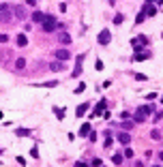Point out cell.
<instances>
[{
  "mask_svg": "<svg viewBox=\"0 0 163 167\" xmlns=\"http://www.w3.org/2000/svg\"><path fill=\"white\" fill-rule=\"evenodd\" d=\"M84 58H86V54H79L77 58H75V69H73V77H79L82 71H84Z\"/></svg>",
  "mask_w": 163,
  "mask_h": 167,
  "instance_id": "obj_1",
  "label": "cell"
},
{
  "mask_svg": "<svg viewBox=\"0 0 163 167\" xmlns=\"http://www.w3.org/2000/svg\"><path fill=\"white\" fill-rule=\"evenodd\" d=\"M56 28H58L56 17H47V15H45V19H43V30H45V32H52V30H56Z\"/></svg>",
  "mask_w": 163,
  "mask_h": 167,
  "instance_id": "obj_2",
  "label": "cell"
},
{
  "mask_svg": "<svg viewBox=\"0 0 163 167\" xmlns=\"http://www.w3.org/2000/svg\"><path fill=\"white\" fill-rule=\"evenodd\" d=\"M146 116H148V114H146L144 107H137V111H135V116H133V122H137V124H140V122L146 120Z\"/></svg>",
  "mask_w": 163,
  "mask_h": 167,
  "instance_id": "obj_3",
  "label": "cell"
},
{
  "mask_svg": "<svg viewBox=\"0 0 163 167\" xmlns=\"http://www.w3.org/2000/svg\"><path fill=\"white\" fill-rule=\"evenodd\" d=\"M54 56H56V60H69V58H71V54H69V49H56L54 52Z\"/></svg>",
  "mask_w": 163,
  "mask_h": 167,
  "instance_id": "obj_4",
  "label": "cell"
},
{
  "mask_svg": "<svg viewBox=\"0 0 163 167\" xmlns=\"http://www.w3.org/2000/svg\"><path fill=\"white\" fill-rule=\"evenodd\" d=\"M110 39H112L110 30H101V32H99V43H101V45H107V43H110Z\"/></svg>",
  "mask_w": 163,
  "mask_h": 167,
  "instance_id": "obj_5",
  "label": "cell"
},
{
  "mask_svg": "<svg viewBox=\"0 0 163 167\" xmlns=\"http://www.w3.org/2000/svg\"><path fill=\"white\" fill-rule=\"evenodd\" d=\"M105 107H107V101H105V99H101L99 103H97V109L92 111V116H101V114H103V109H105Z\"/></svg>",
  "mask_w": 163,
  "mask_h": 167,
  "instance_id": "obj_6",
  "label": "cell"
},
{
  "mask_svg": "<svg viewBox=\"0 0 163 167\" xmlns=\"http://www.w3.org/2000/svg\"><path fill=\"white\" fill-rule=\"evenodd\" d=\"M116 139L122 144V146H129V142H131V135H129V133H118Z\"/></svg>",
  "mask_w": 163,
  "mask_h": 167,
  "instance_id": "obj_7",
  "label": "cell"
},
{
  "mask_svg": "<svg viewBox=\"0 0 163 167\" xmlns=\"http://www.w3.org/2000/svg\"><path fill=\"white\" fill-rule=\"evenodd\" d=\"M32 21H35V24H43V19H45V15L41 13V11H35V13H32V17H30Z\"/></svg>",
  "mask_w": 163,
  "mask_h": 167,
  "instance_id": "obj_8",
  "label": "cell"
},
{
  "mask_svg": "<svg viewBox=\"0 0 163 167\" xmlns=\"http://www.w3.org/2000/svg\"><path fill=\"white\" fill-rule=\"evenodd\" d=\"M86 111H88V103H82V105H77V109H75V116L82 118V116L86 114Z\"/></svg>",
  "mask_w": 163,
  "mask_h": 167,
  "instance_id": "obj_9",
  "label": "cell"
},
{
  "mask_svg": "<svg viewBox=\"0 0 163 167\" xmlns=\"http://www.w3.org/2000/svg\"><path fill=\"white\" fill-rule=\"evenodd\" d=\"M28 45V36L26 34H17V47H26Z\"/></svg>",
  "mask_w": 163,
  "mask_h": 167,
  "instance_id": "obj_10",
  "label": "cell"
},
{
  "mask_svg": "<svg viewBox=\"0 0 163 167\" xmlns=\"http://www.w3.org/2000/svg\"><path fill=\"white\" fill-rule=\"evenodd\" d=\"M144 13H146V15H150V17H155V15H157V9H155L150 2H146V11H144Z\"/></svg>",
  "mask_w": 163,
  "mask_h": 167,
  "instance_id": "obj_11",
  "label": "cell"
},
{
  "mask_svg": "<svg viewBox=\"0 0 163 167\" xmlns=\"http://www.w3.org/2000/svg\"><path fill=\"white\" fill-rule=\"evenodd\" d=\"M58 39H60L62 45H69V43H71V36H69V32H60V36H58Z\"/></svg>",
  "mask_w": 163,
  "mask_h": 167,
  "instance_id": "obj_12",
  "label": "cell"
},
{
  "mask_svg": "<svg viewBox=\"0 0 163 167\" xmlns=\"http://www.w3.org/2000/svg\"><path fill=\"white\" fill-rule=\"evenodd\" d=\"M90 133V124L88 122H84V124H82V129H79V137H86Z\"/></svg>",
  "mask_w": 163,
  "mask_h": 167,
  "instance_id": "obj_13",
  "label": "cell"
},
{
  "mask_svg": "<svg viewBox=\"0 0 163 167\" xmlns=\"http://www.w3.org/2000/svg\"><path fill=\"white\" fill-rule=\"evenodd\" d=\"M146 58H150V52H140L133 56V60H146Z\"/></svg>",
  "mask_w": 163,
  "mask_h": 167,
  "instance_id": "obj_14",
  "label": "cell"
},
{
  "mask_svg": "<svg viewBox=\"0 0 163 167\" xmlns=\"http://www.w3.org/2000/svg\"><path fill=\"white\" fill-rule=\"evenodd\" d=\"M133 124H135L133 120H124V122H120V126L124 129V131H129V129H133Z\"/></svg>",
  "mask_w": 163,
  "mask_h": 167,
  "instance_id": "obj_15",
  "label": "cell"
},
{
  "mask_svg": "<svg viewBox=\"0 0 163 167\" xmlns=\"http://www.w3.org/2000/svg\"><path fill=\"white\" fill-rule=\"evenodd\" d=\"M122 159H124V157H122V154H120V152H118V154H114V157H112V161H114V165H120V163H122Z\"/></svg>",
  "mask_w": 163,
  "mask_h": 167,
  "instance_id": "obj_16",
  "label": "cell"
},
{
  "mask_svg": "<svg viewBox=\"0 0 163 167\" xmlns=\"http://www.w3.org/2000/svg\"><path fill=\"white\" fill-rule=\"evenodd\" d=\"M62 69H64V64H62L60 60H58V62H54V64H52V71H62Z\"/></svg>",
  "mask_w": 163,
  "mask_h": 167,
  "instance_id": "obj_17",
  "label": "cell"
},
{
  "mask_svg": "<svg viewBox=\"0 0 163 167\" xmlns=\"http://www.w3.org/2000/svg\"><path fill=\"white\" fill-rule=\"evenodd\" d=\"M54 114L58 116V120H62V118H64V109H60V107H54Z\"/></svg>",
  "mask_w": 163,
  "mask_h": 167,
  "instance_id": "obj_18",
  "label": "cell"
},
{
  "mask_svg": "<svg viewBox=\"0 0 163 167\" xmlns=\"http://www.w3.org/2000/svg\"><path fill=\"white\" fill-rule=\"evenodd\" d=\"M142 21H146V13H144V11L137 13V17H135V24H142Z\"/></svg>",
  "mask_w": 163,
  "mask_h": 167,
  "instance_id": "obj_19",
  "label": "cell"
},
{
  "mask_svg": "<svg viewBox=\"0 0 163 167\" xmlns=\"http://www.w3.org/2000/svg\"><path fill=\"white\" fill-rule=\"evenodd\" d=\"M122 21H124V17H122V13H118V15H116V17H114V24H116V26H120V24H122Z\"/></svg>",
  "mask_w": 163,
  "mask_h": 167,
  "instance_id": "obj_20",
  "label": "cell"
},
{
  "mask_svg": "<svg viewBox=\"0 0 163 167\" xmlns=\"http://www.w3.org/2000/svg\"><path fill=\"white\" fill-rule=\"evenodd\" d=\"M26 67V60L24 58H17V62H15V69H24Z\"/></svg>",
  "mask_w": 163,
  "mask_h": 167,
  "instance_id": "obj_21",
  "label": "cell"
},
{
  "mask_svg": "<svg viewBox=\"0 0 163 167\" xmlns=\"http://www.w3.org/2000/svg\"><path fill=\"white\" fill-rule=\"evenodd\" d=\"M0 21H11V13L2 11V15H0Z\"/></svg>",
  "mask_w": 163,
  "mask_h": 167,
  "instance_id": "obj_22",
  "label": "cell"
},
{
  "mask_svg": "<svg viewBox=\"0 0 163 167\" xmlns=\"http://www.w3.org/2000/svg\"><path fill=\"white\" fill-rule=\"evenodd\" d=\"M17 135H19V137H28V135H30V131H28V129H19Z\"/></svg>",
  "mask_w": 163,
  "mask_h": 167,
  "instance_id": "obj_23",
  "label": "cell"
},
{
  "mask_svg": "<svg viewBox=\"0 0 163 167\" xmlns=\"http://www.w3.org/2000/svg\"><path fill=\"white\" fill-rule=\"evenodd\" d=\"M30 157H32V159H39V150H37V146H32V150H30Z\"/></svg>",
  "mask_w": 163,
  "mask_h": 167,
  "instance_id": "obj_24",
  "label": "cell"
},
{
  "mask_svg": "<svg viewBox=\"0 0 163 167\" xmlns=\"http://www.w3.org/2000/svg\"><path fill=\"white\" fill-rule=\"evenodd\" d=\"M84 90H86V84H79L77 88H75V94H82V92H84Z\"/></svg>",
  "mask_w": 163,
  "mask_h": 167,
  "instance_id": "obj_25",
  "label": "cell"
},
{
  "mask_svg": "<svg viewBox=\"0 0 163 167\" xmlns=\"http://www.w3.org/2000/svg\"><path fill=\"white\" fill-rule=\"evenodd\" d=\"M150 137H153L155 142H159V139H161V133H159V131H153V133H150Z\"/></svg>",
  "mask_w": 163,
  "mask_h": 167,
  "instance_id": "obj_26",
  "label": "cell"
},
{
  "mask_svg": "<svg viewBox=\"0 0 163 167\" xmlns=\"http://www.w3.org/2000/svg\"><path fill=\"white\" fill-rule=\"evenodd\" d=\"M122 157H124V159H131V157H133V150H131V148H127V150H124V154H122Z\"/></svg>",
  "mask_w": 163,
  "mask_h": 167,
  "instance_id": "obj_27",
  "label": "cell"
},
{
  "mask_svg": "<svg viewBox=\"0 0 163 167\" xmlns=\"http://www.w3.org/2000/svg\"><path fill=\"white\" fill-rule=\"evenodd\" d=\"M157 99V92H148L146 94V101H155Z\"/></svg>",
  "mask_w": 163,
  "mask_h": 167,
  "instance_id": "obj_28",
  "label": "cell"
},
{
  "mask_svg": "<svg viewBox=\"0 0 163 167\" xmlns=\"http://www.w3.org/2000/svg\"><path fill=\"white\" fill-rule=\"evenodd\" d=\"M103 146H105V148H110V146H112V137H110V133H107V139H105V144H103Z\"/></svg>",
  "mask_w": 163,
  "mask_h": 167,
  "instance_id": "obj_29",
  "label": "cell"
},
{
  "mask_svg": "<svg viewBox=\"0 0 163 167\" xmlns=\"http://www.w3.org/2000/svg\"><path fill=\"white\" fill-rule=\"evenodd\" d=\"M135 79H137V82H144V79H146V75H142V73H135Z\"/></svg>",
  "mask_w": 163,
  "mask_h": 167,
  "instance_id": "obj_30",
  "label": "cell"
},
{
  "mask_svg": "<svg viewBox=\"0 0 163 167\" xmlns=\"http://www.w3.org/2000/svg\"><path fill=\"white\" fill-rule=\"evenodd\" d=\"M140 45H148V39H146V36L142 34V36H140Z\"/></svg>",
  "mask_w": 163,
  "mask_h": 167,
  "instance_id": "obj_31",
  "label": "cell"
},
{
  "mask_svg": "<svg viewBox=\"0 0 163 167\" xmlns=\"http://www.w3.org/2000/svg\"><path fill=\"white\" fill-rule=\"evenodd\" d=\"M95 67H97V71H103V62H101V60H97Z\"/></svg>",
  "mask_w": 163,
  "mask_h": 167,
  "instance_id": "obj_32",
  "label": "cell"
},
{
  "mask_svg": "<svg viewBox=\"0 0 163 167\" xmlns=\"http://www.w3.org/2000/svg\"><path fill=\"white\" fill-rule=\"evenodd\" d=\"M45 88H54V86H58V82H47V84H43Z\"/></svg>",
  "mask_w": 163,
  "mask_h": 167,
  "instance_id": "obj_33",
  "label": "cell"
},
{
  "mask_svg": "<svg viewBox=\"0 0 163 167\" xmlns=\"http://www.w3.org/2000/svg\"><path fill=\"white\" fill-rule=\"evenodd\" d=\"M15 15H17V17H24V9H15Z\"/></svg>",
  "mask_w": 163,
  "mask_h": 167,
  "instance_id": "obj_34",
  "label": "cell"
},
{
  "mask_svg": "<svg viewBox=\"0 0 163 167\" xmlns=\"http://www.w3.org/2000/svg\"><path fill=\"white\" fill-rule=\"evenodd\" d=\"M88 137H90V142H97V133H92V131H90V133H88Z\"/></svg>",
  "mask_w": 163,
  "mask_h": 167,
  "instance_id": "obj_35",
  "label": "cell"
},
{
  "mask_svg": "<svg viewBox=\"0 0 163 167\" xmlns=\"http://www.w3.org/2000/svg\"><path fill=\"white\" fill-rule=\"evenodd\" d=\"M75 167H88V163H84V161H77V163H75Z\"/></svg>",
  "mask_w": 163,
  "mask_h": 167,
  "instance_id": "obj_36",
  "label": "cell"
},
{
  "mask_svg": "<svg viewBox=\"0 0 163 167\" xmlns=\"http://www.w3.org/2000/svg\"><path fill=\"white\" fill-rule=\"evenodd\" d=\"M7 41H9V36H7V34H0V43H7Z\"/></svg>",
  "mask_w": 163,
  "mask_h": 167,
  "instance_id": "obj_37",
  "label": "cell"
},
{
  "mask_svg": "<svg viewBox=\"0 0 163 167\" xmlns=\"http://www.w3.org/2000/svg\"><path fill=\"white\" fill-rule=\"evenodd\" d=\"M26 4H28V7H35V4H37V0H26Z\"/></svg>",
  "mask_w": 163,
  "mask_h": 167,
  "instance_id": "obj_38",
  "label": "cell"
},
{
  "mask_svg": "<svg viewBox=\"0 0 163 167\" xmlns=\"http://www.w3.org/2000/svg\"><path fill=\"white\" fill-rule=\"evenodd\" d=\"M159 159H161V161H163V150H161V152H159Z\"/></svg>",
  "mask_w": 163,
  "mask_h": 167,
  "instance_id": "obj_39",
  "label": "cell"
},
{
  "mask_svg": "<svg viewBox=\"0 0 163 167\" xmlns=\"http://www.w3.org/2000/svg\"><path fill=\"white\" fill-rule=\"evenodd\" d=\"M146 2H150V4H153V2H155V0H146Z\"/></svg>",
  "mask_w": 163,
  "mask_h": 167,
  "instance_id": "obj_40",
  "label": "cell"
},
{
  "mask_svg": "<svg viewBox=\"0 0 163 167\" xmlns=\"http://www.w3.org/2000/svg\"><path fill=\"white\" fill-rule=\"evenodd\" d=\"M153 167H161V165H153Z\"/></svg>",
  "mask_w": 163,
  "mask_h": 167,
  "instance_id": "obj_41",
  "label": "cell"
},
{
  "mask_svg": "<svg viewBox=\"0 0 163 167\" xmlns=\"http://www.w3.org/2000/svg\"><path fill=\"white\" fill-rule=\"evenodd\" d=\"M161 103H163V96H161Z\"/></svg>",
  "mask_w": 163,
  "mask_h": 167,
  "instance_id": "obj_42",
  "label": "cell"
},
{
  "mask_svg": "<svg viewBox=\"0 0 163 167\" xmlns=\"http://www.w3.org/2000/svg\"><path fill=\"white\" fill-rule=\"evenodd\" d=\"M159 2H163V0H159Z\"/></svg>",
  "mask_w": 163,
  "mask_h": 167,
  "instance_id": "obj_43",
  "label": "cell"
}]
</instances>
